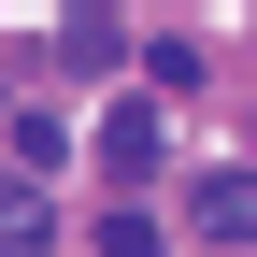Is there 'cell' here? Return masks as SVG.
Returning a JSON list of instances; mask_svg holds the SVG:
<instances>
[{"label": "cell", "mask_w": 257, "mask_h": 257, "mask_svg": "<svg viewBox=\"0 0 257 257\" xmlns=\"http://www.w3.org/2000/svg\"><path fill=\"white\" fill-rule=\"evenodd\" d=\"M157 157H172L157 100H114V114H100V172H114V186H157Z\"/></svg>", "instance_id": "1"}, {"label": "cell", "mask_w": 257, "mask_h": 257, "mask_svg": "<svg viewBox=\"0 0 257 257\" xmlns=\"http://www.w3.org/2000/svg\"><path fill=\"white\" fill-rule=\"evenodd\" d=\"M243 229H257V172H214L200 186V243H243Z\"/></svg>", "instance_id": "2"}, {"label": "cell", "mask_w": 257, "mask_h": 257, "mask_svg": "<svg viewBox=\"0 0 257 257\" xmlns=\"http://www.w3.org/2000/svg\"><path fill=\"white\" fill-rule=\"evenodd\" d=\"M0 128H15V186H43L57 157H72V128H57V114H0Z\"/></svg>", "instance_id": "3"}, {"label": "cell", "mask_w": 257, "mask_h": 257, "mask_svg": "<svg viewBox=\"0 0 257 257\" xmlns=\"http://www.w3.org/2000/svg\"><path fill=\"white\" fill-rule=\"evenodd\" d=\"M43 243H57V214L29 200V186H0V257H43Z\"/></svg>", "instance_id": "4"}]
</instances>
